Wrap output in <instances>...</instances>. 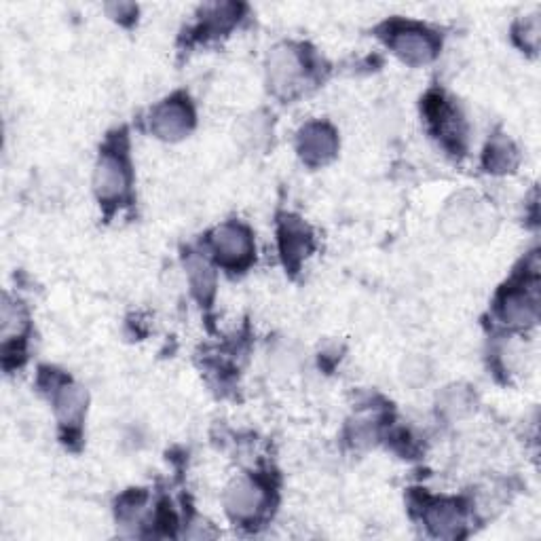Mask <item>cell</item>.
Instances as JSON below:
<instances>
[{
    "label": "cell",
    "instance_id": "obj_1",
    "mask_svg": "<svg viewBox=\"0 0 541 541\" xmlns=\"http://www.w3.org/2000/svg\"><path fill=\"white\" fill-rule=\"evenodd\" d=\"M440 227L449 237H491L497 229V216L480 197L459 193L444 205Z\"/></svg>",
    "mask_w": 541,
    "mask_h": 541
},
{
    "label": "cell",
    "instance_id": "obj_2",
    "mask_svg": "<svg viewBox=\"0 0 541 541\" xmlns=\"http://www.w3.org/2000/svg\"><path fill=\"white\" fill-rule=\"evenodd\" d=\"M307 64L303 53L290 43H282L271 49L267 60V81L275 96L290 98L301 89L305 81Z\"/></svg>",
    "mask_w": 541,
    "mask_h": 541
},
{
    "label": "cell",
    "instance_id": "obj_3",
    "mask_svg": "<svg viewBox=\"0 0 541 541\" xmlns=\"http://www.w3.org/2000/svg\"><path fill=\"white\" fill-rule=\"evenodd\" d=\"M389 47L394 49L398 58L410 66H425L438 55V39L419 26H394L389 30Z\"/></svg>",
    "mask_w": 541,
    "mask_h": 541
},
{
    "label": "cell",
    "instance_id": "obj_4",
    "mask_svg": "<svg viewBox=\"0 0 541 541\" xmlns=\"http://www.w3.org/2000/svg\"><path fill=\"white\" fill-rule=\"evenodd\" d=\"M212 248L220 263L231 269L246 267L254 256L252 235L244 225H237V222H227V225L214 231Z\"/></svg>",
    "mask_w": 541,
    "mask_h": 541
},
{
    "label": "cell",
    "instance_id": "obj_5",
    "mask_svg": "<svg viewBox=\"0 0 541 541\" xmlns=\"http://www.w3.org/2000/svg\"><path fill=\"white\" fill-rule=\"evenodd\" d=\"M93 189L102 203H119L129 191V167L117 151H104L93 172Z\"/></svg>",
    "mask_w": 541,
    "mask_h": 541
},
{
    "label": "cell",
    "instance_id": "obj_6",
    "mask_svg": "<svg viewBox=\"0 0 541 541\" xmlns=\"http://www.w3.org/2000/svg\"><path fill=\"white\" fill-rule=\"evenodd\" d=\"M497 313L510 326H533L539 315L537 279L503 290L497 301Z\"/></svg>",
    "mask_w": 541,
    "mask_h": 541
},
{
    "label": "cell",
    "instance_id": "obj_7",
    "mask_svg": "<svg viewBox=\"0 0 541 541\" xmlns=\"http://www.w3.org/2000/svg\"><path fill=\"white\" fill-rule=\"evenodd\" d=\"M267 503V493L263 484L254 478H235L225 491V508L231 518L248 522L263 512Z\"/></svg>",
    "mask_w": 541,
    "mask_h": 541
},
{
    "label": "cell",
    "instance_id": "obj_8",
    "mask_svg": "<svg viewBox=\"0 0 541 541\" xmlns=\"http://www.w3.org/2000/svg\"><path fill=\"white\" fill-rule=\"evenodd\" d=\"M339 138L326 123H309L298 134V155L311 167H322L337 157Z\"/></svg>",
    "mask_w": 541,
    "mask_h": 541
},
{
    "label": "cell",
    "instance_id": "obj_9",
    "mask_svg": "<svg viewBox=\"0 0 541 541\" xmlns=\"http://www.w3.org/2000/svg\"><path fill=\"white\" fill-rule=\"evenodd\" d=\"M151 127L155 136L161 140H167V142L182 140L193 127V110L189 102H184L180 98L165 100L153 110Z\"/></svg>",
    "mask_w": 541,
    "mask_h": 541
},
{
    "label": "cell",
    "instance_id": "obj_10",
    "mask_svg": "<svg viewBox=\"0 0 541 541\" xmlns=\"http://www.w3.org/2000/svg\"><path fill=\"white\" fill-rule=\"evenodd\" d=\"M313 250V237L307 225L298 218H284L279 225V252L284 256V263L290 269H298V265Z\"/></svg>",
    "mask_w": 541,
    "mask_h": 541
},
{
    "label": "cell",
    "instance_id": "obj_11",
    "mask_svg": "<svg viewBox=\"0 0 541 541\" xmlns=\"http://www.w3.org/2000/svg\"><path fill=\"white\" fill-rule=\"evenodd\" d=\"M53 406L64 427H79L87 408V391L81 385L64 383L53 394Z\"/></svg>",
    "mask_w": 541,
    "mask_h": 541
},
{
    "label": "cell",
    "instance_id": "obj_12",
    "mask_svg": "<svg viewBox=\"0 0 541 541\" xmlns=\"http://www.w3.org/2000/svg\"><path fill=\"white\" fill-rule=\"evenodd\" d=\"M425 522L438 537H457L463 529V512L457 508V503L440 501L427 508Z\"/></svg>",
    "mask_w": 541,
    "mask_h": 541
},
{
    "label": "cell",
    "instance_id": "obj_13",
    "mask_svg": "<svg viewBox=\"0 0 541 541\" xmlns=\"http://www.w3.org/2000/svg\"><path fill=\"white\" fill-rule=\"evenodd\" d=\"M269 136H271V123H269L267 115H263V113H256V115L241 119L235 129L237 142L241 146L250 148V151H258V148H263L269 142Z\"/></svg>",
    "mask_w": 541,
    "mask_h": 541
},
{
    "label": "cell",
    "instance_id": "obj_14",
    "mask_svg": "<svg viewBox=\"0 0 541 541\" xmlns=\"http://www.w3.org/2000/svg\"><path fill=\"white\" fill-rule=\"evenodd\" d=\"M516 165H518V153L510 140L495 138L487 146V153H484V167H487V172L508 174V172H514Z\"/></svg>",
    "mask_w": 541,
    "mask_h": 541
},
{
    "label": "cell",
    "instance_id": "obj_15",
    "mask_svg": "<svg viewBox=\"0 0 541 541\" xmlns=\"http://www.w3.org/2000/svg\"><path fill=\"white\" fill-rule=\"evenodd\" d=\"M186 271H189L191 288L195 296L201 303H210V298L214 296V288H216V275L212 267L199 256H189V260H186Z\"/></svg>",
    "mask_w": 541,
    "mask_h": 541
},
{
    "label": "cell",
    "instance_id": "obj_16",
    "mask_svg": "<svg viewBox=\"0 0 541 541\" xmlns=\"http://www.w3.org/2000/svg\"><path fill=\"white\" fill-rule=\"evenodd\" d=\"M438 406L446 417L459 419L463 415H468L474 408V394L468 387H461V385L446 387L438 396Z\"/></svg>",
    "mask_w": 541,
    "mask_h": 541
},
{
    "label": "cell",
    "instance_id": "obj_17",
    "mask_svg": "<svg viewBox=\"0 0 541 541\" xmlns=\"http://www.w3.org/2000/svg\"><path fill=\"white\" fill-rule=\"evenodd\" d=\"M24 328H26V317H24L22 309L5 301V305H3V339L13 341L17 337H22Z\"/></svg>",
    "mask_w": 541,
    "mask_h": 541
},
{
    "label": "cell",
    "instance_id": "obj_18",
    "mask_svg": "<svg viewBox=\"0 0 541 541\" xmlns=\"http://www.w3.org/2000/svg\"><path fill=\"white\" fill-rule=\"evenodd\" d=\"M429 377V366H427V360L421 358V356H413V358H408L404 360L402 364V381L406 385H421L425 383Z\"/></svg>",
    "mask_w": 541,
    "mask_h": 541
},
{
    "label": "cell",
    "instance_id": "obj_19",
    "mask_svg": "<svg viewBox=\"0 0 541 541\" xmlns=\"http://www.w3.org/2000/svg\"><path fill=\"white\" fill-rule=\"evenodd\" d=\"M539 17L537 15H529L522 20L516 28V39L520 41V45L529 49V51H537L539 47Z\"/></svg>",
    "mask_w": 541,
    "mask_h": 541
},
{
    "label": "cell",
    "instance_id": "obj_20",
    "mask_svg": "<svg viewBox=\"0 0 541 541\" xmlns=\"http://www.w3.org/2000/svg\"><path fill=\"white\" fill-rule=\"evenodd\" d=\"M106 11L110 13V17H115V20H125V17H134L136 7L129 3H119V5H106Z\"/></svg>",
    "mask_w": 541,
    "mask_h": 541
}]
</instances>
